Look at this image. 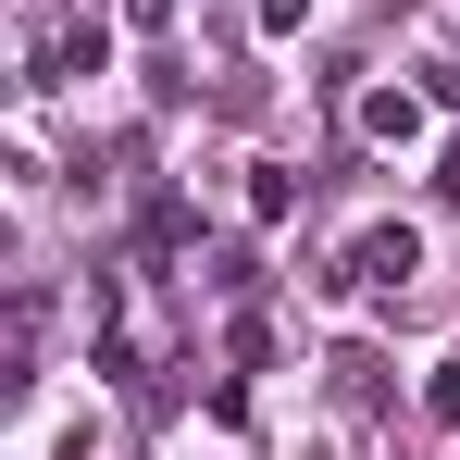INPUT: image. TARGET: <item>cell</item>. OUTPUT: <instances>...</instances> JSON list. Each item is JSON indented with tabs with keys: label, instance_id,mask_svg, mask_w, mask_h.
<instances>
[{
	"label": "cell",
	"instance_id": "6da1fadb",
	"mask_svg": "<svg viewBox=\"0 0 460 460\" xmlns=\"http://www.w3.org/2000/svg\"><path fill=\"white\" fill-rule=\"evenodd\" d=\"M411 274H423V236L411 225H374L361 249H349V287H411Z\"/></svg>",
	"mask_w": 460,
	"mask_h": 460
},
{
	"label": "cell",
	"instance_id": "7a4b0ae2",
	"mask_svg": "<svg viewBox=\"0 0 460 460\" xmlns=\"http://www.w3.org/2000/svg\"><path fill=\"white\" fill-rule=\"evenodd\" d=\"M361 137L374 150H411L423 137V87H361Z\"/></svg>",
	"mask_w": 460,
	"mask_h": 460
},
{
	"label": "cell",
	"instance_id": "3957f363",
	"mask_svg": "<svg viewBox=\"0 0 460 460\" xmlns=\"http://www.w3.org/2000/svg\"><path fill=\"white\" fill-rule=\"evenodd\" d=\"M423 423H436V436H460V361H436V374H423Z\"/></svg>",
	"mask_w": 460,
	"mask_h": 460
},
{
	"label": "cell",
	"instance_id": "277c9868",
	"mask_svg": "<svg viewBox=\"0 0 460 460\" xmlns=\"http://www.w3.org/2000/svg\"><path fill=\"white\" fill-rule=\"evenodd\" d=\"M249 13H261V38H287V25H299L311 0H249Z\"/></svg>",
	"mask_w": 460,
	"mask_h": 460
},
{
	"label": "cell",
	"instance_id": "5b68a950",
	"mask_svg": "<svg viewBox=\"0 0 460 460\" xmlns=\"http://www.w3.org/2000/svg\"><path fill=\"white\" fill-rule=\"evenodd\" d=\"M125 25H174V0H125Z\"/></svg>",
	"mask_w": 460,
	"mask_h": 460
}]
</instances>
